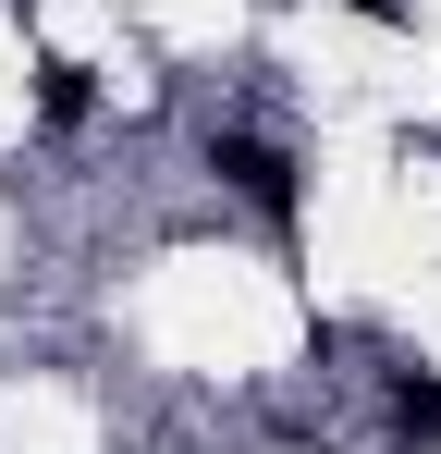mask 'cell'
Segmentation results:
<instances>
[{
	"label": "cell",
	"instance_id": "obj_1",
	"mask_svg": "<svg viewBox=\"0 0 441 454\" xmlns=\"http://www.w3.org/2000/svg\"><path fill=\"white\" fill-rule=\"evenodd\" d=\"M209 172L233 184V197H258L270 222H294V160L270 148V136H209Z\"/></svg>",
	"mask_w": 441,
	"mask_h": 454
},
{
	"label": "cell",
	"instance_id": "obj_2",
	"mask_svg": "<svg viewBox=\"0 0 441 454\" xmlns=\"http://www.w3.org/2000/svg\"><path fill=\"white\" fill-rule=\"evenodd\" d=\"M392 430L405 442H441V380H392Z\"/></svg>",
	"mask_w": 441,
	"mask_h": 454
},
{
	"label": "cell",
	"instance_id": "obj_3",
	"mask_svg": "<svg viewBox=\"0 0 441 454\" xmlns=\"http://www.w3.org/2000/svg\"><path fill=\"white\" fill-rule=\"evenodd\" d=\"M37 111H50V123H86V111H98V86H86V62H50V86H37Z\"/></svg>",
	"mask_w": 441,
	"mask_h": 454
},
{
	"label": "cell",
	"instance_id": "obj_4",
	"mask_svg": "<svg viewBox=\"0 0 441 454\" xmlns=\"http://www.w3.org/2000/svg\"><path fill=\"white\" fill-rule=\"evenodd\" d=\"M344 12H368V25H405V0H344Z\"/></svg>",
	"mask_w": 441,
	"mask_h": 454
}]
</instances>
